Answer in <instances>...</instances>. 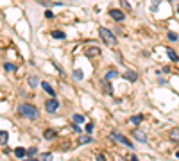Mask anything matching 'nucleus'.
Returning <instances> with one entry per match:
<instances>
[{
  "label": "nucleus",
  "mask_w": 179,
  "mask_h": 161,
  "mask_svg": "<svg viewBox=\"0 0 179 161\" xmlns=\"http://www.w3.org/2000/svg\"><path fill=\"white\" fill-rule=\"evenodd\" d=\"M18 113H20L21 117H25V118H29V120H36V118L40 117V111L36 109L32 104H20L18 106Z\"/></svg>",
  "instance_id": "nucleus-1"
},
{
  "label": "nucleus",
  "mask_w": 179,
  "mask_h": 161,
  "mask_svg": "<svg viewBox=\"0 0 179 161\" xmlns=\"http://www.w3.org/2000/svg\"><path fill=\"white\" fill-rule=\"evenodd\" d=\"M99 34H100V38L104 39V43H106V45H109V47H115V45H116V38H115V34H113L109 29H106V27H100V29H99Z\"/></svg>",
  "instance_id": "nucleus-2"
},
{
  "label": "nucleus",
  "mask_w": 179,
  "mask_h": 161,
  "mask_svg": "<svg viewBox=\"0 0 179 161\" xmlns=\"http://www.w3.org/2000/svg\"><path fill=\"white\" fill-rule=\"evenodd\" d=\"M111 140H115V141H118V143H124L125 147H129V149H133V141L129 138H125L124 134H120V132H111Z\"/></svg>",
  "instance_id": "nucleus-3"
},
{
  "label": "nucleus",
  "mask_w": 179,
  "mask_h": 161,
  "mask_svg": "<svg viewBox=\"0 0 179 161\" xmlns=\"http://www.w3.org/2000/svg\"><path fill=\"white\" fill-rule=\"evenodd\" d=\"M59 109V102H57V99H49L47 102H45V111L47 113H56V111Z\"/></svg>",
  "instance_id": "nucleus-4"
},
{
  "label": "nucleus",
  "mask_w": 179,
  "mask_h": 161,
  "mask_svg": "<svg viewBox=\"0 0 179 161\" xmlns=\"http://www.w3.org/2000/svg\"><path fill=\"white\" fill-rule=\"evenodd\" d=\"M109 16H111L113 20H116V22H122V20L125 18V15L122 13L120 9H111V11H109Z\"/></svg>",
  "instance_id": "nucleus-5"
},
{
  "label": "nucleus",
  "mask_w": 179,
  "mask_h": 161,
  "mask_svg": "<svg viewBox=\"0 0 179 161\" xmlns=\"http://www.w3.org/2000/svg\"><path fill=\"white\" fill-rule=\"evenodd\" d=\"M86 58H97V56H100V48H97V47H90V48H86L84 50Z\"/></svg>",
  "instance_id": "nucleus-6"
},
{
  "label": "nucleus",
  "mask_w": 179,
  "mask_h": 161,
  "mask_svg": "<svg viewBox=\"0 0 179 161\" xmlns=\"http://www.w3.org/2000/svg\"><path fill=\"white\" fill-rule=\"evenodd\" d=\"M124 79H127V80H131V82H134V80L138 79V73L133 72V70H127V72L124 73Z\"/></svg>",
  "instance_id": "nucleus-7"
},
{
  "label": "nucleus",
  "mask_w": 179,
  "mask_h": 161,
  "mask_svg": "<svg viewBox=\"0 0 179 161\" xmlns=\"http://www.w3.org/2000/svg\"><path fill=\"white\" fill-rule=\"evenodd\" d=\"M56 134H57V132L54 131V129H47V131L43 132V138H45V140H54V138H56Z\"/></svg>",
  "instance_id": "nucleus-8"
},
{
  "label": "nucleus",
  "mask_w": 179,
  "mask_h": 161,
  "mask_svg": "<svg viewBox=\"0 0 179 161\" xmlns=\"http://www.w3.org/2000/svg\"><path fill=\"white\" fill-rule=\"evenodd\" d=\"M41 88L45 90V91H47V93H49V95L56 97V91H54V90H52V86H50L49 82H41Z\"/></svg>",
  "instance_id": "nucleus-9"
},
{
  "label": "nucleus",
  "mask_w": 179,
  "mask_h": 161,
  "mask_svg": "<svg viewBox=\"0 0 179 161\" xmlns=\"http://www.w3.org/2000/svg\"><path fill=\"white\" fill-rule=\"evenodd\" d=\"M115 77H118V72H116V70H113V68H111V70H107L106 75H104V79H107V80L115 79Z\"/></svg>",
  "instance_id": "nucleus-10"
},
{
  "label": "nucleus",
  "mask_w": 179,
  "mask_h": 161,
  "mask_svg": "<svg viewBox=\"0 0 179 161\" xmlns=\"http://www.w3.org/2000/svg\"><path fill=\"white\" fill-rule=\"evenodd\" d=\"M92 141V136L90 134H81L79 136V145H84V143H90Z\"/></svg>",
  "instance_id": "nucleus-11"
},
{
  "label": "nucleus",
  "mask_w": 179,
  "mask_h": 161,
  "mask_svg": "<svg viewBox=\"0 0 179 161\" xmlns=\"http://www.w3.org/2000/svg\"><path fill=\"white\" fill-rule=\"evenodd\" d=\"M129 120H131V124L133 125H140V122L143 120V115H134V117H131Z\"/></svg>",
  "instance_id": "nucleus-12"
},
{
  "label": "nucleus",
  "mask_w": 179,
  "mask_h": 161,
  "mask_svg": "<svg viewBox=\"0 0 179 161\" xmlns=\"http://www.w3.org/2000/svg\"><path fill=\"white\" fill-rule=\"evenodd\" d=\"M170 140H174V141H179V127H174L170 131Z\"/></svg>",
  "instance_id": "nucleus-13"
},
{
  "label": "nucleus",
  "mask_w": 179,
  "mask_h": 161,
  "mask_svg": "<svg viewBox=\"0 0 179 161\" xmlns=\"http://www.w3.org/2000/svg\"><path fill=\"white\" fill-rule=\"evenodd\" d=\"M133 134H134V138L138 140V141H147V136H145V132L134 131V132H133Z\"/></svg>",
  "instance_id": "nucleus-14"
},
{
  "label": "nucleus",
  "mask_w": 179,
  "mask_h": 161,
  "mask_svg": "<svg viewBox=\"0 0 179 161\" xmlns=\"http://www.w3.org/2000/svg\"><path fill=\"white\" fill-rule=\"evenodd\" d=\"M7 140H9V134L6 131H0V145H6Z\"/></svg>",
  "instance_id": "nucleus-15"
},
{
  "label": "nucleus",
  "mask_w": 179,
  "mask_h": 161,
  "mask_svg": "<svg viewBox=\"0 0 179 161\" xmlns=\"http://www.w3.org/2000/svg\"><path fill=\"white\" fill-rule=\"evenodd\" d=\"M167 56H168L172 61H179V56H177L174 50H172V48H167Z\"/></svg>",
  "instance_id": "nucleus-16"
},
{
  "label": "nucleus",
  "mask_w": 179,
  "mask_h": 161,
  "mask_svg": "<svg viewBox=\"0 0 179 161\" xmlns=\"http://www.w3.org/2000/svg\"><path fill=\"white\" fill-rule=\"evenodd\" d=\"M25 154H27V150H25V149H21V147L14 149V156H16V158H23Z\"/></svg>",
  "instance_id": "nucleus-17"
},
{
  "label": "nucleus",
  "mask_w": 179,
  "mask_h": 161,
  "mask_svg": "<svg viewBox=\"0 0 179 161\" xmlns=\"http://www.w3.org/2000/svg\"><path fill=\"white\" fill-rule=\"evenodd\" d=\"M100 84H102V88H104V93H107V95H109V93H111V86L107 84V79L100 80Z\"/></svg>",
  "instance_id": "nucleus-18"
},
{
  "label": "nucleus",
  "mask_w": 179,
  "mask_h": 161,
  "mask_svg": "<svg viewBox=\"0 0 179 161\" xmlns=\"http://www.w3.org/2000/svg\"><path fill=\"white\" fill-rule=\"evenodd\" d=\"M38 82H40V80H38V77H36V75L29 77V86H31V88H36V86H38Z\"/></svg>",
  "instance_id": "nucleus-19"
},
{
  "label": "nucleus",
  "mask_w": 179,
  "mask_h": 161,
  "mask_svg": "<svg viewBox=\"0 0 179 161\" xmlns=\"http://www.w3.org/2000/svg\"><path fill=\"white\" fill-rule=\"evenodd\" d=\"M52 38H56V39H64V32L63 30H54V32H52Z\"/></svg>",
  "instance_id": "nucleus-20"
},
{
  "label": "nucleus",
  "mask_w": 179,
  "mask_h": 161,
  "mask_svg": "<svg viewBox=\"0 0 179 161\" xmlns=\"http://www.w3.org/2000/svg\"><path fill=\"white\" fill-rule=\"evenodd\" d=\"M72 120H73V124H82V122H84V117H82V115H73Z\"/></svg>",
  "instance_id": "nucleus-21"
},
{
  "label": "nucleus",
  "mask_w": 179,
  "mask_h": 161,
  "mask_svg": "<svg viewBox=\"0 0 179 161\" xmlns=\"http://www.w3.org/2000/svg\"><path fill=\"white\" fill-rule=\"evenodd\" d=\"M4 68H6L7 72H13L14 68H16V66L13 65V63H6V65H4Z\"/></svg>",
  "instance_id": "nucleus-22"
},
{
  "label": "nucleus",
  "mask_w": 179,
  "mask_h": 161,
  "mask_svg": "<svg viewBox=\"0 0 179 161\" xmlns=\"http://www.w3.org/2000/svg\"><path fill=\"white\" fill-rule=\"evenodd\" d=\"M73 77H75L77 80H81L82 79V72H81V70H73Z\"/></svg>",
  "instance_id": "nucleus-23"
},
{
  "label": "nucleus",
  "mask_w": 179,
  "mask_h": 161,
  "mask_svg": "<svg viewBox=\"0 0 179 161\" xmlns=\"http://www.w3.org/2000/svg\"><path fill=\"white\" fill-rule=\"evenodd\" d=\"M167 38H168L170 41H176V39H177V34H176V32H168V34H167Z\"/></svg>",
  "instance_id": "nucleus-24"
},
{
  "label": "nucleus",
  "mask_w": 179,
  "mask_h": 161,
  "mask_svg": "<svg viewBox=\"0 0 179 161\" xmlns=\"http://www.w3.org/2000/svg\"><path fill=\"white\" fill-rule=\"evenodd\" d=\"M36 152H38V149H36V147H31V149H27V154H29V156H34Z\"/></svg>",
  "instance_id": "nucleus-25"
},
{
  "label": "nucleus",
  "mask_w": 179,
  "mask_h": 161,
  "mask_svg": "<svg viewBox=\"0 0 179 161\" xmlns=\"http://www.w3.org/2000/svg\"><path fill=\"white\" fill-rule=\"evenodd\" d=\"M97 161H106V158H104L102 154H99V156H97Z\"/></svg>",
  "instance_id": "nucleus-26"
},
{
  "label": "nucleus",
  "mask_w": 179,
  "mask_h": 161,
  "mask_svg": "<svg viewBox=\"0 0 179 161\" xmlns=\"http://www.w3.org/2000/svg\"><path fill=\"white\" fill-rule=\"evenodd\" d=\"M92 129H93V124H88V125H86V131H88V132L92 131Z\"/></svg>",
  "instance_id": "nucleus-27"
},
{
  "label": "nucleus",
  "mask_w": 179,
  "mask_h": 161,
  "mask_svg": "<svg viewBox=\"0 0 179 161\" xmlns=\"http://www.w3.org/2000/svg\"><path fill=\"white\" fill-rule=\"evenodd\" d=\"M45 16H47V18H52L54 15H52V11H47V13H45Z\"/></svg>",
  "instance_id": "nucleus-28"
},
{
  "label": "nucleus",
  "mask_w": 179,
  "mask_h": 161,
  "mask_svg": "<svg viewBox=\"0 0 179 161\" xmlns=\"http://www.w3.org/2000/svg\"><path fill=\"white\" fill-rule=\"evenodd\" d=\"M131 161H138V158H136V156H131Z\"/></svg>",
  "instance_id": "nucleus-29"
},
{
  "label": "nucleus",
  "mask_w": 179,
  "mask_h": 161,
  "mask_svg": "<svg viewBox=\"0 0 179 161\" xmlns=\"http://www.w3.org/2000/svg\"><path fill=\"white\" fill-rule=\"evenodd\" d=\"M25 161H36V159H32V158H29V159H25Z\"/></svg>",
  "instance_id": "nucleus-30"
},
{
  "label": "nucleus",
  "mask_w": 179,
  "mask_h": 161,
  "mask_svg": "<svg viewBox=\"0 0 179 161\" xmlns=\"http://www.w3.org/2000/svg\"><path fill=\"white\" fill-rule=\"evenodd\" d=\"M176 156H177V158H179V150H177V154H176Z\"/></svg>",
  "instance_id": "nucleus-31"
},
{
  "label": "nucleus",
  "mask_w": 179,
  "mask_h": 161,
  "mask_svg": "<svg viewBox=\"0 0 179 161\" xmlns=\"http://www.w3.org/2000/svg\"><path fill=\"white\" fill-rule=\"evenodd\" d=\"M177 13H179V6H177Z\"/></svg>",
  "instance_id": "nucleus-32"
}]
</instances>
